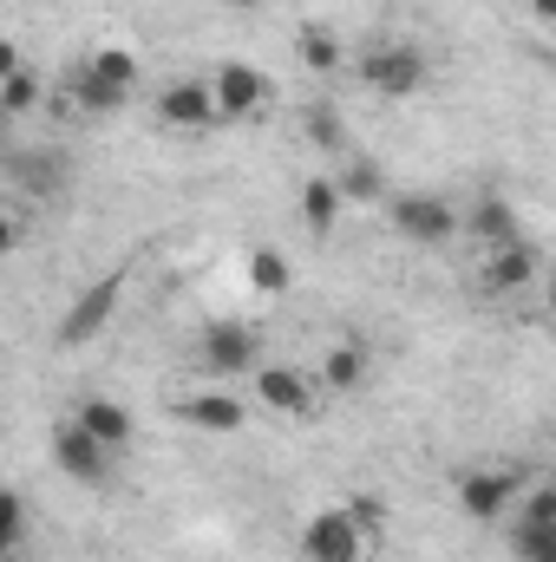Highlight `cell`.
Returning a JSON list of instances; mask_svg holds the SVG:
<instances>
[{
  "label": "cell",
  "mask_w": 556,
  "mask_h": 562,
  "mask_svg": "<svg viewBox=\"0 0 556 562\" xmlns=\"http://www.w3.org/2000/svg\"><path fill=\"white\" fill-rule=\"evenodd\" d=\"M367 550H374L367 504H334L301 524V562H360Z\"/></svg>",
  "instance_id": "obj_1"
},
{
  "label": "cell",
  "mask_w": 556,
  "mask_h": 562,
  "mask_svg": "<svg viewBox=\"0 0 556 562\" xmlns=\"http://www.w3.org/2000/svg\"><path fill=\"white\" fill-rule=\"evenodd\" d=\"M387 229L400 243H413V249H445L452 236H465V210L445 203V196H432V190H400L387 203Z\"/></svg>",
  "instance_id": "obj_2"
},
{
  "label": "cell",
  "mask_w": 556,
  "mask_h": 562,
  "mask_svg": "<svg viewBox=\"0 0 556 562\" xmlns=\"http://www.w3.org/2000/svg\"><path fill=\"white\" fill-rule=\"evenodd\" d=\"M151 112H157V125H164V132H177V138H203V132H216V125H223L216 92H210V72L164 79V86H157V99H151Z\"/></svg>",
  "instance_id": "obj_3"
},
{
  "label": "cell",
  "mask_w": 556,
  "mask_h": 562,
  "mask_svg": "<svg viewBox=\"0 0 556 562\" xmlns=\"http://www.w3.org/2000/svg\"><path fill=\"white\" fill-rule=\"evenodd\" d=\"M190 360H197V373H210V380H256L263 340H256V327H243V321H216V327L197 334Z\"/></svg>",
  "instance_id": "obj_4"
},
{
  "label": "cell",
  "mask_w": 556,
  "mask_h": 562,
  "mask_svg": "<svg viewBox=\"0 0 556 562\" xmlns=\"http://www.w3.org/2000/svg\"><path fill=\"white\" fill-rule=\"evenodd\" d=\"M425 79H432V66H425V53L413 40H374L360 53V86L380 92V99H413Z\"/></svg>",
  "instance_id": "obj_5"
},
{
  "label": "cell",
  "mask_w": 556,
  "mask_h": 562,
  "mask_svg": "<svg viewBox=\"0 0 556 562\" xmlns=\"http://www.w3.org/2000/svg\"><path fill=\"white\" fill-rule=\"evenodd\" d=\"M210 92H216L223 125H243V119L269 112V99H276L269 72H263V66H249V59H216V66H210Z\"/></svg>",
  "instance_id": "obj_6"
},
{
  "label": "cell",
  "mask_w": 556,
  "mask_h": 562,
  "mask_svg": "<svg viewBox=\"0 0 556 562\" xmlns=\"http://www.w3.org/2000/svg\"><path fill=\"white\" fill-rule=\"evenodd\" d=\"M537 281H544V256L531 243H511V249H485L471 288L485 301H518V294H537Z\"/></svg>",
  "instance_id": "obj_7"
},
{
  "label": "cell",
  "mask_w": 556,
  "mask_h": 562,
  "mask_svg": "<svg viewBox=\"0 0 556 562\" xmlns=\"http://www.w3.org/2000/svg\"><path fill=\"white\" fill-rule=\"evenodd\" d=\"M112 458H119V451L99 445L79 419L53 425V464H59V477H73V484H112Z\"/></svg>",
  "instance_id": "obj_8"
},
{
  "label": "cell",
  "mask_w": 556,
  "mask_h": 562,
  "mask_svg": "<svg viewBox=\"0 0 556 562\" xmlns=\"http://www.w3.org/2000/svg\"><path fill=\"white\" fill-rule=\"evenodd\" d=\"M256 400H263V413L308 419V413H314V400H321V380H314V373H301V367L263 360V367H256Z\"/></svg>",
  "instance_id": "obj_9"
},
{
  "label": "cell",
  "mask_w": 556,
  "mask_h": 562,
  "mask_svg": "<svg viewBox=\"0 0 556 562\" xmlns=\"http://www.w3.org/2000/svg\"><path fill=\"white\" fill-rule=\"evenodd\" d=\"M119 294H125V269H112V276H99L73 307H66V321H59V347H86L112 314H119Z\"/></svg>",
  "instance_id": "obj_10"
},
{
  "label": "cell",
  "mask_w": 556,
  "mask_h": 562,
  "mask_svg": "<svg viewBox=\"0 0 556 562\" xmlns=\"http://www.w3.org/2000/svg\"><path fill=\"white\" fill-rule=\"evenodd\" d=\"M177 425H190V431H203V438H230V431L249 425V406H243L230 386H197V393L177 400Z\"/></svg>",
  "instance_id": "obj_11"
},
{
  "label": "cell",
  "mask_w": 556,
  "mask_h": 562,
  "mask_svg": "<svg viewBox=\"0 0 556 562\" xmlns=\"http://www.w3.org/2000/svg\"><path fill=\"white\" fill-rule=\"evenodd\" d=\"M524 497V471H465L458 477V510L465 517H478V524H491V517H504L511 504Z\"/></svg>",
  "instance_id": "obj_12"
},
{
  "label": "cell",
  "mask_w": 556,
  "mask_h": 562,
  "mask_svg": "<svg viewBox=\"0 0 556 562\" xmlns=\"http://www.w3.org/2000/svg\"><path fill=\"white\" fill-rule=\"evenodd\" d=\"M465 236L478 243V249H511V243H524V216H518V203L511 196H471V210H465Z\"/></svg>",
  "instance_id": "obj_13"
},
{
  "label": "cell",
  "mask_w": 556,
  "mask_h": 562,
  "mask_svg": "<svg viewBox=\"0 0 556 562\" xmlns=\"http://www.w3.org/2000/svg\"><path fill=\"white\" fill-rule=\"evenodd\" d=\"M7 177H13L20 196H53L66 183V157L53 144H13L7 150Z\"/></svg>",
  "instance_id": "obj_14"
},
{
  "label": "cell",
  "mask_w": 556,
  "mask_h": 562,
  "mask_svg": "<svg viewBox=\"0 0 556 562\" xmlns=\"http://www.w3.org/2000/svg\"><path fill=\"white\" fill-rule=\"evenodd\" d=\"M73 419L86 425L99 445H112V451H125L132 438H138V425H132V413L119 406V400H105V393H86L79 406H73Z\"/></svg>",
  "instance_id": "obj_15"
},
{
  "label": "cell",
  "mask_w": 556,
  "mask_h": 562,
  "mask_svg": "<svg viewBox=\"0 0 556 562\" xmlns=\"http://www.w3.org/2000/svg\"><path fill=\"white\" fill-rule=\"evenodd\" d=\"M367 373H374V353H367L360 340H334L314 380H321V393H360V386H367Z\"/></svg>",
  "instance_id": "obj_16"
},
{
  "label": "cell",
  "mask_w": 556,
  "mask_h": 562,
  "mask_svg": "<svg viewBox=\"0 0 556 562\" xmlns=\"http://www.w3.org/2000/svg\"><path fill=\"white\" fill-rule=\"evenodd\" d=\"M341 210H347V196H341L334 177H308V183H301V223H308L314 243H327V236L341 229Z\"/></svg>",
  "instance_id": "obj_17"
},
{
  "label": "cell",
  "mask_w": 556,
  "mask_h": 562,
  "mask_svg": "<svg viewBox=\"0 0 556 562\" xmlns=\"http://www.w3.org/2000/svg\"><path fill=\"white\" fill-rule=\"evenodd\" d=\"M79 66H86L105 92H119V99H132V92H138V53H132V46H92Z\"/></svg>",
  "instance_id": "obj_18"
},
{
  "label": "cell",
  "mask_w": 556,
  "mask_h": 562,
  "mask_svg": "<svg viewBox=\"0 0 556 562\" xmlns=\"http://www.w3.org/2000/svg\"><path fill=\"white\" fill-rule=\"evenodd\" d=\"M33 105H40V72L7 46V53H0V112H7V119H26Z\"/></svg>",
  "instance_id": "obj_19"
},
{
  "label": "cell",
  "mask_w": 556,
  "mask_h": 562,
  "mask_svg": "<svg viewBox=\"0 0 556 562\" xmlns=\"http://www.w3.org/2000/svg\"><path fill=\"white\" fill-rule=\"evenodd\" d=\"M294 59H301L308 72H341V66H347V46H341V33H334L327 20H308V26L294 33Z\"/></svg>",
  "instance_id": "obj_20"
},
{
  "label": "cell",
  "mask_w": 556,
  "mask_h": 562,
  "mask_svg": "<svg viewBox=\"0 0 556 562\" xmlns=\"http://www.w3.org/2000/svg\"><path fill=\"white\" fill-rule=\"evenodd\" d=\"M334 183H341L347 203H393V190H387V164H380V157H347V164L334 170Z\"/></svg>",
  "instance_id": "obj_21"
},
{
  "label": "cell",
  "mask_w": 556,
  "mask_h": 562,
  "mask_svg": "<svg viewBox=\"0 0 556 562\" xmlns=\"http://www.w3.org/2000/svg\"><path fill=\"white\" fill-rule=\"evenodd\" d=\"M26 530H33L26 491H7V497H0V557L7 562H26Z\"/></svg>",
  "instance_id": "obj_22"
},
{
  "label": "cell",
  "mask_w": 556,
  "mask_h": 562,
  "mask_svg": "<svg viewBox=\"0 0 556 562\" xmlns=\"http://www.w3.org/2000/svg\"><path fill=\"white\" fill-rule=\"evenodd\" d=\"M288 281H294V269H288V256H281V249H256V256H249V288H256L263 301L288 294Z\"/></svg>",
  "instance_id": "obj_23"
},
{
  "label": "cell",
  "mask_w": 556,
  "mask_h": 562,
  "mask_svg": "<svg viewBox=\"0 0 556 562\" xmlns=\"http://www.w3.org/2000/svg\"><path fill=\"white\" fill-rule=\"evenodd\" d=\"M301 138L314 144V150H347V125H341L334 105H308L301 112Z\"/></svg>",
  "instance_id": "obj_24"
},
{
  "label": "cell",
  "mask_w": 556,
  "mask_h": 562,
  "mask_svg": "<svg viewBox=\"0 0 556 562\" xmlns=\"http://www.w3.org/2000/svg\"><path fill=\"white\" fill-rule=\"evenodd\" d=\"M537 294H544V307L556 314V262H544V281H537Z\"/></svg>",
  "instance_id": "obj_25"
},
{
  "label": "cell",
  "mask_w": 556,
  "mask_h": 562,
  "mask_svg": "<svg viewBox=\"0 0 556 562\" xmlns=\"http://www.w3.org/2000/svg\"><path fill=\"white\" fill-rule=\"evenodd\" d=\"M531 20H537V26H551V33H556V0H531Z\"/></svg>",
  "instance_id": "obj_26"
},
{
  "label": "cell",
  "mask_w": 556,
  "mask_h": 562,
  "mask_svg": "<svg viewBox=\"0 0 556 562\" xmlns=\"http://www.w3.org/2000/svg\"><path fill=\"white\" fill-rule=\"evenodd\" d=\"M216 7H263V0H216Z\"/></svg>",
  "instance_id": "obj_27"
},
{
  "label": "cell",
  "mask_w": 556,
  "mask_h": 562,
  "mask_svg": "<svg viewBox=\"0 0 556 562\" xmlns=\"http://www.w3.org/2000/svg\"><path fill=\"white\" fill-rule=\"evenodd\" d=\"M537 562H556V550H551V557H537Z\"/></svg>",
  "instance_id": "obj_28"
}]
</instances>
